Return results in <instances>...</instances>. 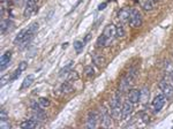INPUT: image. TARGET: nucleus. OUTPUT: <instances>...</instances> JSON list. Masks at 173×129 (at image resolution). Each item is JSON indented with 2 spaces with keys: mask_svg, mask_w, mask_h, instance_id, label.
Wrapping results in <instances>:
<instances>
[{
  "mask_svg": "<svg viewBox=\"0 0 173 129\" xmlns=\"http://www.w3.org/2000/svg\"><path fill=\"white\" fill-rule=\"evenodd\" d=\"M137 78V69H130L126 75L121 78L120 83H119V91L126 92L129 90V88L134 84V82Z\"/></svg>",
  "mask_w": 173,
  "mask_h": 129,
  "instance_id": "obj_1",
  "label": "nucleus"
},
{
  "mask_svg": "<svg viewBox=\"0 0 173 129\" xmlns=\"http://www.w3.org/2000/svg\"><path fill=\"white\" fill-rule=\"evenodd\" d=\"M38 28H39V24H38L37 22H32L27 28V34H25V36H24V38H23V40L19 44V45L21 46V47H24V46L27 45L29 42H30L31 39H32V37H34V35L36 34V31L38 30Z\"/></svg>",
  "mask_w": 173,
  "mask_h": 129,
  "instance_id": "obj_2",
  "label": "nucleus"
},
{
  "mask_svg": "<svg viewBox=\"0 0 173 129\" xmlns=\"http://www.w3.org/2000/svg\"><path fill=\"white\" fill-rule=\"evenodd\" d=\"M121 97L119 93H115L111 100V112L114 118L121 115Z\"/></svg>",
  "mask_w": 173,
  "mask_h": 129,
  "instance_id": "obj_3",
  "label": "nucleus"
},
{
  "mask_svg": "<svg viewBox=\"0 0 173 129\" xmlns=\"http://www.w3.org/2000/svg\"><path fill=\"white\" fill-rule=\"evenodd\" d=\"M159 89L162 90V92L165 95L166 97H172L173 96V85L171 83V81L169 80V77H166L164 80H162L159 82Z\"/></svg>",
  "mask_w": 173,
  "mask_h": 129,
  "instance_id": "obj_4",
  "label": "nucleus"
},
{
  "mask_svg": "<svg viewBox=\"0 0 173 129\" xmlns=\"http://www.w3.org/2000/svg\"><path fill=\"white\" fill-rule=\"evenodd\" d=\"M129 24L134 28H137L142 24V14L139 9H132L130 17H129Z\"/></svg>",
  "mask_w": 173,
  "mask_h": 129,
  "instance_id": "obj_5",
  "label": "nucleus"
},
{
  "mask_svg": "<svg viewBox=\"0 0 173 129\" xmlns=\"http://www.w3.org/2000/svg\"><path fill=\"white\" fill-rule=\"evenodd\" d=\"M100 121H102V126L105 128H110L112 127V118L109 114V112L106 111V108L104 106L100 107Z\"/></svg>",
  "mask_w": 173,
  "mask_h": 129,
  "instance_id": "obj_6",
  "label": "nucleus"
},
{
  "mask_svg": "<svg viewBox=\"0 0 173 129\" xmlns=\"http://www.w3.org/2000/svg\"><path fill=\"white\" fill-rule=\"evenodd\" d=\"M166 103V96L164 93H160V95H157L155 99H154V101H152V106H154V110H155V112L157 113L159 112L164 105H165Z\"/></svg>",
  "mask_w": 173,
  "mask_h": 129,
  "instance_id": "obj_7",
  "label": "nucleus"
},
{
  "mask_svg": "<svg viewBox=\"0 0 173 129\" xmlns=\"http://www.w3.org/2000/svg\"><path fill=\"white\" fill-rule=\"evenodd\" d=\"M98 122V114L95 111H90L87 115V122H85V127L89 129L96 128Z\"/></svg>",
  "mask_w": 173,
  "mask_h": 129,
  "instance_id": "obj_8",
  "label": "nucleus"
},
{
  "mask_svg": "<svg viewBox=\"0 0 173 129\" xmlns=\"http://www.w3.org/2000/svg\"><path fill=\"white\" fill-rule=\"evenodd\" d=\"M36 1H34V0H25V7H24V16L25 17H30L34 13H35V10H36Z\"/></svg>",
  "mask_w": 173,
  "mask_h": 129,
  "instance_id": "obj_9",
  "label": "nucleus"
},
{
  "mask_svg": "<svg viewBox=\"0 0 173 129\" xmlns=\"http://www.w3.org/2000/svg\"><path fill=\"white\" fill-rule=\"evenodd\" d=\"M103 34L106 36L109 43H111L113 39L117 37V27H114L113 24H109V25H106L105 30Z\"/></svg>",
  "mask_w": 173,
  "mask_h": 129,
  "instance_id": "obj_10",
  "label": "nucleus"
},
{
  "mask_svg": "<svg viewBox=\"0 0 173 129\" xmlns=\"http://www.w3.org/2000/svg\"><path fill=\"white\" fill-rule=\"evenodd\" d=\"M133 113V104L132 103H125L122 105V110H121V119L122 120H127L130 118V115Z\"/></svg>",
  "mask_w": 173,
  "mask_h": 129,
  "instance_id": "obj_11",
  "label": "nucleus"
},
{
  "mask_svg": "<svg viewBox=\"0 0 173 129\" xmlns=\"http://www.w3.org/2000/svg\"><path fill=\"white\" fill-rule=\"evenodd\" d=\"M130 13H132V9H130V8H122L120 12L118 13V19L120 20L121 23L129 22Z\"/></svg>",
  "mask_w": 173,
  "mask_h": 129,
  "instance_id": "obj_12",
  "label": "nucleus"
},
{
  "mask_svg": "<svg viewBox=\"0 0 173 129\" xmlns=\"http://www.w3.org/2000/svg\"><path fill=\"white\" fill-rule=\"evenodd\" d=\"M127 98L128 101L132 103V104H137L140 101V91L136 90V89H132L129 90L127 93Z\"/></svg>",
  "mask_w": 173,
  "mask_h": 129,
  "instance_id": "obj_13",
  "label": "nucleus"
},
{
  "mask_svg": "<svg viewBox=\"0 0 173 129\" xmlns=\"http://www.w3.org/2000/svg\"><path fill=\"white\" fill-rule=\"evenodd\" d=\"M10 59H12V52H10V51H6L5 53L2 54L1 61H0V68H1V70H5V69H6L8 63L10 62Z\"/></svg>",
  "mask_w": 173,
  "mask_h": 129,
  "instance_id": "obj_14",
  "label": "nucleus"
},
{
  "mask_svg": "<svg viewBox=\"0 0 173 129\" xmlns=\"http://www.w3.org/2000/svg\"><path fill=\"white\" fill-rule=\"evenodd\" d=\"M149 98H150V91L147 86H143L142 90L140 91V101L142 104H147L149 101Z\"/></svg>",
  "mask_w": 173,
  "mask_h": 129,
  "instance_id": "obj_15",
  "label": "nucleus"
},
{
  "mask_svg": "<svg viewBox=\"0 0 173 129\" xmlns=\"http://www.w3.org/2000/svg\"><path fill=\"white\" fill-rule=\"evenodd\" d=\"M37 126V121L35 119H29V120H24L23 122H21L20 127L22 129H34Z\"/></svg>",
  "mask_w": 173,
  "mask_h": 129,
  "instance_id": "obj_16",
  "label": "nucleus"
},
{
  "mask_svg": "<svg viewBox=\"0 0 173 129\" xmlns=\"http://www.w3.org/2000/svg\"><path fill=\"white\" fill-rule=\"evenodd\" d=\"M92 61H94V63L97 66V67H102V66H104V58H103V55H100V54H97V53H94L92 54Z\"/></svg>",
  "mask_w": 173,
  "mask_h": 129,
  "instance_id": "obj_17",
  "label": "nucleus"
},
{
  "mask_svg": "<svg viewBox=\"0 0 173 129\" xmlns=\"http://www.w3.org/2000/svg\"><path fill=\"white\" fill-rule=\"evenodd\" d=\"M34 78H35V76L34 75H28L24 80H23V82H22V85H21V90H23V89H27V88H29L31 84L34 83Z\"/></svg>",
  "mask_w": 173,
  "mask_h": 129,
  "instance_id": "obj_18",
  "label": "nucleus"
},
{
  "mask_svg": "<svg viewBox=\"0 0 173 129\" xmlns=\"http://www.w3.org/2000/svg\"><path fill=\"white\" fill-rule=\"evenodd\" d=\"M164 72L167 77H173V63L171 61H166L164 65Z\"/></svg>",
  "mask_w": 173,
  "mask_h": 129,
  "instance_id": "obj_19",
  "label": "nucleus"
},
{
  "mask_svg": "<svg viewBox=\"0 0 173 129\" xmlns=\"http://www.w3.org/2000/svg\"><path fill=\"white\" fill-rule=\"evenodd\" d=\"M25 68H27V62H25V61H23V62L20 63V66H19L17 69L14 72V75L12 76V80H16V78L19 77V75H21V73H22Z\"/></svg>",
  "mask_w": 173,
  "mask_h": 129,
  "instance_id": "obj_20",
  "label": "nucleus"
},
{
  "mask_svg": "<svg viewBox=\"0 0 173 129\" xmlns=\"http://www.w3.org/2000/svg\"><path fill=\"white\" fill-rule=\"evenodd\" d=\"M155 7L154 0H142V8L144 10H152Z\"/></svg>",
  "mask_w": 173,
  "mask_h": 129,
  "instance_id": "obj_21",
  "label": "nucleus"
},
{
  "mask_svg": "<svg viewBox=\"0 0 173 129\" xmlns=\"http://www.w3.org/2000/svg\"><path fill=\"white\" fill-rule=\"evenodd\" d=\"M107 44H109L107 38H106V36L104 34H102L97 39V46L98 47H104V46H106Z\"/></svg>",
  "mask_w": 173,
  "mask_h": 129,
  "instance_id": "obj_22",
  "label": "nucleus"
},
{
  "mask_svg": "<svg viewBox=\"0 0 173 129\" xmlns=\"http://www.w3.org/2000/svg\"><path fill=\"white\" fill-rule=\"evenodd\" d=\"M25 34H27V29H23V30L20 31V32L16 35L15 39H14V43H15V44H20V43L23 40V38H24V36H25Z\"/></svg>",
  "mask_w": 173,
  "mask_h": 129,
  "instance_id": "obj_23",
  "label": "nucleus"
},
{
  "mask_svg": "<svg viewBox=\"0 0 173 129\" xmlns=\"http://www.w3.org/2000/svg\"><path fill=\"white\" fill-rule=\"evenodd\" d=\"M38 104H39V106L42 107V108H46V107L50 105V100L45 97H40V98L38 99Z\"/></svg>",
  "mask_w": 173,
  "mask_h": 129,
  "instance_id": "obj_24",
  "label": "nucleus"
},
{
  "mask_svg": "<svg viewBox=\"0 0 173 129\" xmlns=\"http://www.w3.org/2000/svg\"><path fill=\"white\" fill-rule=\"evenodd\" d=\"M9 25H10V21L7 19H4L2 22H1V34H5L6 30L9 28Z\"/></svg>",
  "mask_w": 173,
  "mask_h": 129,
  "instance_id": "obj_25",
  "label": "nucleus"
},
{
  "mask_svg": "<svg viewBox=\"0 0 173 129\" xmlns=\"http://www.w3.org/2000/svg\"><path fill=\"white\" fill-rule=\"evenodd\" d=\"M73 67V62H69L66 67H64V68L60 70V73H59V76H64V75H68L69 74V70L70 68Z\"/></svg>",
  "mask_w": 173,
  "mask_h": 129,
  "instance_id": "obj_26",
  "label": "nucleus"
},
{
  "mask_svg": "<svg viewBox=\"0 0 173 129\" xmlns=\"http://www.w3.org/2000/svg\"><path fill=\"white\" fill-rule=\"evenodd\" d=\"M84 75L87 76V77H90V76H94L95 75V69L92 66H87L85 68H84Z\"/></svg>",
  "mask_w": 173,
  "mask_h": 129,
  "instance_id": "obj_27",
  "label": "nucleus"
},
{
  "mask_svg": "<svg viewBox=\"0 0 173 129\" xmlns=\"http://www.w3.org/2000/svg\"><path fill=\"white\" fill-rule=\"evenodd\" d=\"M125 35H126L125 28H124L121 24H119V25L117 27V37L122 38V37H125Z\"/></svg>",
  "mask_w": 173,
  "mask_h": 129,
  "instance_id": "obj_28",
  "label": "nucleus"
},
{
  "mask_svg": "<svg viewBox=\"0 0 173 129\" xmlns=\"http://www.w3.org/2000/svg\"><path fill=\"white\" fill-rule=\"evenodd\" d=\"M61 90H62V92H65V93L72 91V85H70V82H69V81L65 82V83L62 84V86H61Z\"/></svg>",
  "mask_w": 173,
  "mask_h": 129,
  "instance_id": "obj_29",
  "label": "nucleus"
},
{
  "mask_svg": "<svg viewBox=\"0 0 173 129\" xmlns=\"http://www.w3.org/2000/svg\"><path fill=\"white\" fill-rule=\"evenodd\" d=\"M77 78H79V74H77L76 72H70V73L68 74V81H69V82L75 81Z\"/></svg>",
  "mask_w": 173,
  "mask_h": 129,
  "instance_id": "obj_30",
  "label": "nucleus"
},
{
  "mask_svg": "<svg viewBox=\"0 0 173 129\" xmlns=\"http://www.w3.org/2000/svg\"><path fill=\"white\" fill-rule=\"evenodd\" d=\"M10 123L8 122V120H2L1 123H0V128L1 129H10Z\"/></svg>",
  "mask_w": 173,
  "mask_h": 129,
  "instance_id": "obj_31",
  "label": "nucleus"
},
{
  "mask_svg": "<svg viewBox=\"0 0 173 129\" xmlns=\"http://www.w3.org/2000/svg\"><path fill=\"white\" fill-rule=\"evenodd\" d=\"M74 47H75V50L77 51V52H80V51L82 50V47H83V42L76 40L75 43H74Z\"/></svg>",
  "mask_w": 173,
  "mask_h": 129,
  "instance_id": "obj_32",
  "label": "nucleus"
},
{
  "mask_svg": "<svg viewBox=\"0 0 173 129\" xmlns=\"http://www.w3.org/2000/svg\"><path fill=\"white\" fill-rule=\"evenodd\" d=\"M0 118H1V121H2V120H8V119H7V113H6V111H5V110H1Z\"/></svg>",
  "mask_w": 173,
  "mask_h": 129,
  "instance_id": "obj_33",
  "label": "nucleus"
},
{
  "mask_svg": "<svg viewBox=\"0 0 173 129\" xmlns=\"http://www.w3.org/2000/svg\"><path fill=\"white\" fill-rule=\"evenodd\" d=\"M90 37H91V34H88L87 37H85V39H84V43H87L88 40H90Z\"/></svg>",
  "mask_w": 173,
  "mask_h": 129,
  "instance_id": "obj_34",
  "label": "nucleus"
},
{
  "mask_svg": "<svg viewBox=\"0 0 173 129\" xmlns=\"http://www.w3.org/2000/svg\"><path fill=\"white\" fill-rule=\"evenodd\" d=\"M105 7H106V4H100V5H99V7H98V9H99V10H102L103 8H105Z\"/></svg>",
  "mask_w": 173,
  "mask_h": 129,
  "instance_id": "obj_35",
  "label": "nucleus"
},
{
  "mask_svg": "<svg viewBox=\"0 0 173 129\" xmlns=\"http://www.w3.org/2000/svg\"><path fill=\"white\" fill-rule=\"evenodd\" d=\"M34 1H36V2H37V1H38V0H34Z\"/></svg>",
  "mask_w": 173,
  "mask_h": 129,
  "instance_id": "obj_36",
  "label": "nucleus"
}]
</instances>
